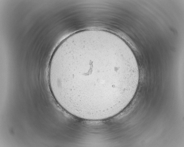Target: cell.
Returning <instances> with one entry per match:
<instances>
[{
	"label": "cell",
	"mask_w": 184,
	"mask_h": 147,
	"mask_svg": "<svg viewBox=\"0 0 184 147\" xmlns=\"http://www.w3.org/2000/svg\"><path fill=\"white\" fill-rule=\"evenodd\" d=\"M104 41H72L59 47L49 64V86L65 107L89 112L103 111L127 91L134 71L126 64L112 68Z\"/></svg>",
	"instance_id": "obj_1"
}]
</instances>
